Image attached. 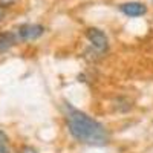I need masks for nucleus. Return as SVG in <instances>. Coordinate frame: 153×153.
<instances>
[{
    "instance_id": "nucleus-1",
    "label": "nucleus",
    "mask_w": 153,
    "mask_h": 153,
    "mask_svg": "<svg viewBox=\"0 0 153 153\" xmlns=\"http://www.w3.org/2000/svg\"><path fill=\"white\" fill-rule=\"evenodd\" d=\"M66 121L69 132L76 141L91 146H104L109 141V135L103 124L87 117L86 113L71 107L69 104L66 106Z\"/></svg>"
},
{
    "instance_id": "nucleus-2",
    "label": "nucleus",
    "mask_w": 153,
    "mask_h": 153,
    "mask_svg": "<svg viewBox=\"0 0 153 153\" xmlns=\"http://www.w3.org/2000/svg\"><path fill=\"white\" fill-rule=\"evenodd\" d=\"M45 32V28L42 25H31V23H26V25H22V26L17 29L16 35L19 40H23V42H29V40H35V38L42 37Z\"/></svg>"
},
{
    "instance_id": "nucleus-3",
    "label": "nucleus",
    "mask_w": 153,
    "mask_h": 153,
    "mask_svg": "<svg viewBox=\"0 0 153 153\" xmlns=\"http://www.w3.org/2000/svg\"><path fill=\"white\" fill-rule=\"evenodd\" d=\"M86 37L87 40L92 43V46L95 49H98L100 52H103L109 48V42H107V37L103 31H100L98 28H89L86 31Z\"/></svg>"
},
{
    "instance_id": "nucleus-4",
    "label": "nucleus",
    "mask_w": 153,
    "mask_h": 153,
    "mask_svg": "<svg viewBox=\"0 0 153 153\" xmlns=\"http://www.w3.org/2000/svg\"><path fill=\"white\" fill-rule=\"evenodd\" d=\"M121 12H124V14L127 17H141L144 16L147 12V8L146 5L139 3V2H129V3H123L120 6Z\"/></svg>"
},
{
    "instance_id": "nucleus-5",
    "label": "nucleus",
    "mask_w": 153,
    "mask_h": 153,
    "mask_svg": "<svg viewBox=\"0 0 153 153\" xmlns=\"http://www.w3.org/2000/svg\"><path fill=\"white\" fill-rule=\"evenodd\" d=\"M17 35L14 32H2L0 34V52H6L17 43Z\"/></svg>"
},
{
    "instance_id": "nucleus-6",
    "label": "nucleus",
    "mask_w": 153,
    "mask_h": 153,
    "mask_svg": "<svg viewBox=\"0 0 153 153\" xmlns=\"http://www.w3.org/2000/svg\"><path fill=\"white\" fill-rule=\"evenodd\" d=\"M0 153H9V147H8V143H6V138L5 135L0 132Z\"/></svg>"
},
{
    "instance_id": "nucleus-7",
    "label": "nucleus",
    "mask_w": 153,
    "mask_h": 153,
    "mask_svg": "<svg viewBox=\"0 0 153 153\" xmlns=\"http://www.w3.org/2000/svg\"><path fill=\"white\" fill-rule=\"evenodd\" d=\"M6 16V11H5V6L3 5H0V22H2Z\"/></svg>"
},
{
    "instance_id": "nucleus-8",
    "label": "nucleus",
    "mask_w": 153,
    "mask_h": 153,
    "mask_svg": "<svg viewBox=\"0 0 153 153\" xmlns=\"http://www.w3.org/2000/svg\"><path fill=\"white\" fill-rule=\"evenodd\" d=\"M22 153H37L32 147H23V150H22Z\"/></svg>"
}]
</instances>
